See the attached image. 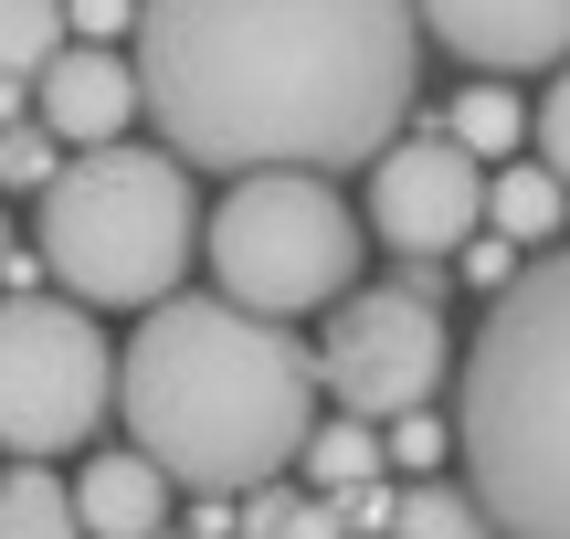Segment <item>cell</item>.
<instances>
[{"label": "cell", "instance_id": "cell-1", "mask_svg": "<svg viewBox=\"0 0 570 539\" xmlns=\"http://www.w3.org/2000/svg\"><path fill=\"white\" fill-rule=\"evenodd\" d=\"M412 0H138V106L202 169H348L412 106Z\"/></svg>", "mask_w": 570, "mask_h": 539}, {"label": "cell", "instance_id": "cell-2", "mask_svg": "<svg viewBox=\"0 0 570 539\" xmlns=\"http://www.w3.org/2000/svg\"><path fill=\"white\" fill-rule=\"evenodd\" d=\"M117 413L169 487L244 498L306 455L317 360L296 329L233 307V296H159L117 360Z\"/></svg>", "mask_w": 570, "mask_h": 539}, {"label": "cell", "instance_id": "cell-3", "mask_svg": "<svg viewBox=\"0 0 570 539\" xmlns=\"http://www.w3.org/2000/svg\"><path fill=\"white\" fill-rule=\"evenodd\" d=\"M454 444L497 539H570V244H539L497 286L465 360Z\"/></svg>", "mask_w": 570, "mask_h": 539}, {"label": "cell", "instance_id": "cell-4", "mask_svg": "<svg viewBox=\"0 0 570 539\" xmlns=\"http://www.w3.org/2000/svg\"><path fill=\"white\" fill-rule=\"evenodd\" d=\"M42 275L75 307H159L180 296L190 254H202V202H190V159L169 148H85L42 180Z\"/></svg>", "mask_w": 570, "mask_h": 539}, {"label": "cell", "instance_id": "cell-5", "mask_svg": "<svg viewBox=\"0 0 570 539\" xmlns=\"http://www.w3.org/2000/svg\"><path fill=\"white\" fill-rule=\"evenodd\" d=\"M202 254H212V296L254 317H306L360 286V212L317 169H233L223 212L202 223Z\"/></svg>", "mask_w": 570, "mask_h": 539}, {"label": "cell", "instance_id": "cell-6", "mask_svg": "<svg viewBox=\"0 0 570 539\" xmlns=\"http://www.w3.org/2000/svg\"><path fill=\"white\" fill-rule=\"evenodd\" d=\"M106 413H117V350H106L96 307L11 286L0 296V455L53 465L96 444Z\"/></svg>", "mask_w": 570, "mask_h": 539}, {"label": "cell", "instance_id": "cell-7", "mask_svg": "<svg viewBox=\"0 0 570 539\" xmlns=\"http://www.w3.org/2000/svg\"><path fill=\"white\" fill-rule=\"evenodd\" d=\"M454 350H444V317H433L423 286H348L338 296V329L317 350V392L360 423H391V413H423L444 392Z\"/></svg>", "mask_w": 570, "mask_h": 539}, {"label": "cell", "instance_id": "cell-8", "mask_svg": "<svg viewBox=\"0 0 570 539\" xmlns=\"http://www.w3.org/2000/svg\"><path fill=\"white\" fill-rule=\"evenodd\" d=\"M487 212V169L454 138H402L370 159V223L391 254H454Z\"/></svg>", "mask_w": 570, "mask_h": 539}, {"label": "cell", "instance_id": "cell-9", "mask_svg": "<svg viewBox=\"0 0 570 539\" xmlns=\"http://www.w3.org/2000/svg\"><path fill=\"white\" fill-rule=\"evenodd\" d=\"M433 42L475 63V75H539V63H570V0H412Z\"/></svg>", "mask_w": 570, "mask_h": 539}, {"label": "cell", "instance_id": "cell-10", "mask_svg": "<svg viewBox=\"0 0 570 539\" xmlns=\"http://www.w3.org/2000/svg\"><path fill=\"white\" fill-rule=\"evenodd\" d=\"M32 117L53 127L63 148H106L138 117V63H127L117 42H53V63L32 75Z\"/></svg>", "mask_w": 570, "mask_h": 539}, {"label": "cell", "instance_id": "cell-11", "mask_svg": "<svg viewBox=\"0 0 570 539\" xmlns=\"http://www.w3.org/2000/svg\"><path fill=\"white\" fill-rule=\"evenodd\" d=\"M159 519H169V477L127 444V455H96L75 477V529L85 539H159Z\"/></svg>", "mask_w": 570, "mask_h": 539}, {"label": "cell", "instance_id": "cell-12", "mask_svg": "<svg viewBox=\"0 0 570 539\" xmlns=\"http://www.w3.org/2000/svg\"><path fill=\"white\" fill-rule=\"evenodd\" d=\"M487 223L508 233V244H560V223H570V180H560L550 159L497 169V180H487Z\"/></svg>", "mask_w": 570, "mask_h": 539}, {"label": "cell", "instance_id": "cell-13", "mask_svg": "<svg viewBox=\"0 0 570 539\" xmlns=\"http://www.w3.org/2000/svg\"><path fill=\"white\" fill-rule=\"evenodd\" d=\"M381 539H497V519L475 508V487H402L391 498V519H381Z\"/></svg>", "mask_w": 570, "mask_h": 539}, {"label": "cell", "instance_id": "cell-14", "mask_svg": "<svg viewBox=\"0 0 570 539\" xmlns=\"http://www.w3.org/2000/svg\"><path fill=\"white\" fill-rule=\"evenodd\" d=\"M0 539H85L75 529V487H53V465L0 477Z\"/></svg>", "mask_w": 570, "mask_h": 539}, {"label": "cell", "instance_id": "cell-15", "mask_svg": "<svg viewBox=\"0 0 570 539\" xmlns=\"http://www.w3.org/2000/svg\"><path fill=\"white\" fill-rule=\"evenodd\" d=\"M306 477L338 498V487H360V477H381V423H360V413H338V423H306Z\"/></svg>", "mask_w": 570, "mask_h": 539}, {"label": "cell", "instance_id": "cell-16", "mask_svg": "<svg viewBox=\"0 0 570 539\" xmlns=\"http://www.w3.org/2000/svg\"><path fill=\"white\" fill-rule=\"evenodd\" d=\"M63 42V0H0V85H32Z\"/></svg>", "mask_w": 570, "mask_h": 539}, {"label": "cell", "instance_id": "cell-17", "mask_svg": "<svg viewBox=\"0 0 570 539\" xmlns=\"http://www.w3.org/2000/svg\"><path fill=\"white\" fill-rule=\"evenodd\" d=\"M518 138H529V106H518L508 85H465V96H454V148H475V159H508Z\"/></svg>", "mask_w": 570, "mask_h": 539}, {"label": "cell", "instance_id": "cell-18", "mask_svg": "<svg viewBox=\"0 0 570 539\" xmlns=\"http://www.w3.org/2000/svg\"><path fill=\"white\" fill-rule=\"evenodd\" d=\"M53 148H63V138H53V127H42V117H32V127L11 117V127H0V190H42V180H53V169H63Z\"/></svg>", "mask_w": 570, "mask_h": 539}, {"label": "cell", "instance_id": "cell-19", "mask_svg": "<svg viewBox=\"0 0 570 539\" xmlns=\"http://www.w3.org/2000/svg\"><path fill=\"white\" fill-rule=\"evenodd\" d=\"M244 539H338V508L327 498H254Z\"/></svg>", "mask_w": 570, "mask_h": 539}, {"label": "cell", "instance_id": "cell-20", "mask_svg": "<svg viewBox=\"0 0 570 539\" xmlns=\"http://www.w3.org/2000/svg\"><path fill=\"white\" fill-rule=\"evenodd\" d=\"M444 444H454V423H433V413H391V423H381V455H402L412 477H433Z\"/></svg>", "mask_w": 570, "mask_h": 539}, {"label": "cell", "instance_id": "cell-21", "mask_svg": "<svg viewBox=\"0 0 570 539\" xmlns=\"http://www.w3.org/2000/svg\"><path fill=\"white\" fill-rule=\"evenodd\" d=\"M138 21V0H63V32L75 42H106V32H127Z\"/></svg>", "mask_w": 570, "mask_h": 539}, {"label": "cell", "instance_id": "cell-22", "mask_svg": "<svg viewBox=\"0 0 570 539\" xmlns=\"http://www.w3.org/2000/svg\"><path fill=\"white\" fill-rule=\"evenodd\" d=\"M539 148H550V169H560V180H570V63H560V85H550V106H539Z\"/></svg>", "mask_w": 570, "mask_h": 539}, {"label": "cell", "instance_id": "cell-23", "mask_svg": "<svg viewBox=\"0 0 570 539\" xmlns=\"http://www.w3.org/2000/svg\"><path fill=\"white\" fill-rule=\"evenodd\" d=\"M454 254H465V275H475V286H508V275H518V244H508V233H497V244H475V233H465Z\"/></svg>", "mask_w": 570, "mask_h": 539}, {"label": "cell", "instance_id": "cell-24", "mask_svg": "<svg viewBox=\"0 0 570 539\" xmlns=\"http://www.w3.org/2000/svg\"><path fill=\"white\" fill-rule=\"evenodd\" d=\"M11 254H21V244H11V223H0V265H11Z\"/></svg>", "mask_w": 570, "mask_h": 539}]
</instances>
